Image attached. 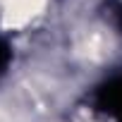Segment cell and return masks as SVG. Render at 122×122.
<instances>
[{
    "mask_svg": "<svg viewBox=\"0 0 122 122\" xmlns=\"http://www.w3.org/2000/svg\"><path fill=\"white\" fill-rule=\"evenodd\" d=\"M5 62H7V53H5V48L0 46V70L5 67Z\"/></svg>",
    "mask_w": 122,
    "mask_h": 122,
    "instance_id": "obj_1",
    "label": "cell"
}]
</instances>
